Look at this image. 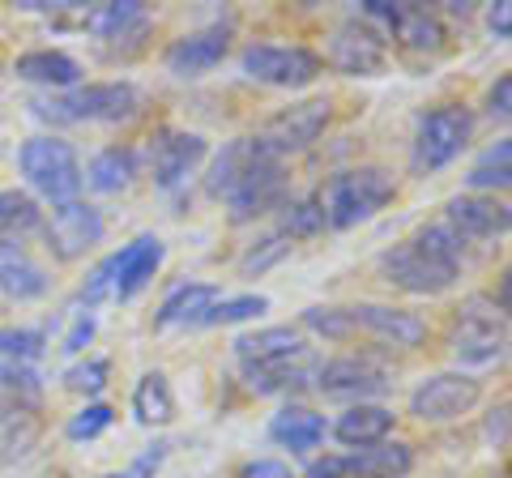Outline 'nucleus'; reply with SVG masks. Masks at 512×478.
I'll use <instances>...</instances> for the list:
<instances>
[{"label":"nucleus","mask_w":512,"mask_h":478,"mask_svg":"<svg viewBox=\"0 0 512 478\" xmlns=\"http://www.w3.org/2000/svg\"><path fill=\"white\" fill-rule=\"evenodd\" d=\"M205 193L227 201L235 222H248L286 205V171L256 137H235L214 158L210 175H205Z\"/></svg>","instance_id":"f257e3e1"},{"label":"nucleus","mask_w":512,"mask_h":478,"mask_svg":"<svg viewBox=\"0 0 512 478\" xmlns=\"http://www.w3.org/2000/svg\"><path fill=\"white\" fill-rule=\"evenodd\" d=\"M380 274L393 286H402L410 295H440L457 282L461 274V239L436 222V227L414 231L397 248L380 257Z\"/></svg>","instance_id":"f03ea898"},{"label":"nucleus","mask_w":512,"mask_h":478,"mask_svg":"<svg viewBox=\"0 0 512 478\" xmlns=\"http://www.w3.org/2000/svg\"><path fill=\"white\" fill-rule=\"evenodd\" d=\"M393 197H397V184H393V175L384 167L338 171L316 193L320 210H325V227H333V231H350V227H359V222L376 218Z\"/></svg>","instance_id":"7ed1b4c3"},{"label":"nucleus","mask_w":512,"mask_h":478,"mask_svg":"<svg viewBox=\"0 0 512 478\" xmlns=\"http://www.w3.org/2000/svg\"><path fill=\"white\" fill-rule=\"evenodd\" d=\"M18 163H22L26 184L35 188L39 197L56 201V205L60 201H77V193H82V184H86L77 150L64 137H52V133L30 137L22 146V154H18Z\"/></svg>","instance_id":"20e7f679"},{"label":"nucleus","mask_w":512,"mask_h":478,"mask_svg":"<svg viewBox=\"0 0 512 478\" xmlns=\"http://www.w3.org/2000/svg\"><path fill=\"white\" fill-rule=\"evenodd\" d=\"M137 107H141V90L133 82H94V86H77L69 94H60V99L35 103L39 116L69 120V124H86V120L120 124V120H133Z\"/></svg>","instance_id":"39448f33"},{"label":"nucleus","mask_w":512,"mask_h":478,"mask_svg":"<svg viewBox=\"0 0 512 478\" xmlns=\"http://www.w3.org/2000/svg\"><path fill=\"white\" fill-rule=\"evenodd\" d=\"M470 133H474L470 107H461V103L431 107L427 116H419V133H414V150H410L414 175H431V171L448 167L470 146Z\"/></svg>","instance_id":"423d86ee"},{"label":"nucleus","mask_w":512,"mask_h":478,"mask_svg":"<svg viewBox=\"0 0 512 478\" xmlns=\"http://www.w3.org/2000/svg\"><path fill=\"white\" fill-rule=\"evenodd\" d=\"M244 73L278 90H303L325 73V60L308 47H286V43H248L244 47Z\"/></svg>","instance_id":"0eeeda50"},{"label":"nucleus","mask_w":512,"mask_h":478,"mask_svg":"<svg viewBox=\"0 0 512 478\" xmlns=\"http://www.w3.org/2000/svg\"><path fill=\"white\" fill-rule=\"evenodd\" d=\"M329 120H333V103L329 99H303V103L282 107L278 116H269L261 124V133H256V141H261V146L282 163L286 154L308 150L312 141L329 129Z\"/></svg>","instance_id":"6e6552de"},{"label":"nucleus","mask_w":512,"mask_h":478,"mask_svg":"<svg viewBox=\"0 0 512 478\" xmlns=\"http://www.w3.org/2000/svg\"><path fill=\"white\" fill-rule=\"evenodd\" d=\"M508 346V321L500 308L483 312L478 299H470L461 308L453 333H448V350H453L457 363H470V368H483V363H495Z\"/></svg>","instance_id":"1a4fd4ad"},{"label":"nucleus","mask_w":512,"mask_h":478,"mask_svg":"<svg viewBox=\"0 0 512 478\" xmlns=\"http://www.w3.org/2000/svg\"><path fill=\"white\" fill-rule=\"evenodd\" d=\"M478 402H483V380H474L466 372H440V376H427L410 393V414L423 423H453L461 414H470Z\"/></svg>","instance_id":"9d476101"},{"label":"nucleus","mask_w":512,"mask_h":478,"mask_svg":"<svg viewBox=\"0 0 512 478\" xmlns=\"http://www.w3.org/2000/svg\"><path fill=\"white\" fill-rule=\"evenodd\" d=\"M389 372L380 368L376 359H355V355H346V359H329V363H320L316 368V389L333 397V402H372V397L380 393H389Z\"/></svg>","instance_id":"9b49d317"},{"label":"nucleus","mask_w":512,"mask_h":478,"mask_svg":"<svg viewBox=\"0 0 512 478\" xmlns=\"http://www.w3.org/2000/svg\"><path fill=\"white\" fill-rule=\"evenodd\" d=\"M103 214L86 201H60L52 218L43 222V235H47V248L56 252L60 261H77L103 239Z\"/></svg>","instance_id":"f8f14e48"},{"label":"nucleus","mask_w":512,"mask_h":478,"mask_svg":"<svg viewBox=\"0 0 512 478\" xmlns=\"http://www.w3.org/2000/svg\"><path fill=\"white\" fill-rule=\"evenodd\" d=\"M367 18L384 22V30L410 47V52H440L444 47V22L427 5H389V0H367L363 5Z\"/></svg>","instance_id":"ddd939ff"},{"label":"nucleus","mask_w":512,"mask_h":478,"mask_svg":"<svg viewBox=\"0 0 512 478\" xmlns=\"http://www.w3.org/2000/svg\"><path fill=\"white\" fill-rule=\"evenodd\" d=\"M384 60H389V52H384L380 30L363 26V22L338 26V35L329 43V65L346 77H376V73H384Z\"/></svg>","instance_id":"4468645a"},{"label":"nucleus","mask_w":512,"mask_h":478,"mask_svg":"<svg viewBox=\"0 0 512 478\" xmlns=\"http://www.w3.org/2000/svg\"><path fill=\"white\" fill-rule=\"evenodd\" d=\"M163 257H167V248L158 235H137L128 248L111 252V299H133L146 291Z\"/></svg>","instance_id":"2eb2a0df"},{"label":"nucleus","mask_w":512,"mask_h":478,"mask_svg":"<svg viewBox=\"0 0 512 478\" xmlns=\"http://www.w3.org/2000/svg\"><path fill=\"white\" fill-rule=\"evenodd\" d=\"M350 325H355V333H367V338H376L384 346H402V350L427 342V325L419 316L406 312V308H389V304L350 308Z\"/></svg>","instance_id":"dca6fc26"},{"label":"nucleus","mask_w":512,"mask_h":478,"mask_svg":"<svg viewBox=\"0 0 512 478\" xmlns=\"http://www.w3.org/2000/svg\"><path fill=\"white\" fill-rule=\"evenodd\" d=\"M508 205L495 201V197H483V193H461L448 201V222L444 227L453 231L457 239H500L508 231Z\"/></svg>","instance_id":"f3484780"},{"label":"nucleus","mask_w":512,"mask_h":478,"mask_svg":"<svg viewBox=\"0 0 512 478\" xmlns=\"http://www.w3.org/2000/svg\"><path fill=\"white\" fill-rule=\"evenodd\" d=\"M205 158V137L201 133H158L150 146V163H154V184L158 188H180Z\"/></svg>","instance_id":"a211bd4d"},{"label":"nucleus","mask_w":512,"mask_h":478,"mask_svg":"<svg viewBox=\"0 0 512 478\" xmlns=\"http://www.w3.org/2000/svg\"><path fill=\"white\" fill-rule=\"evenodd\" d=\"M231 47V26H205L197 35H184L167 47V69L175 77H201L210 73L214 65H222V56H227Z\"/></svg>","instance_id":"6ab92c4d"},{"label":"nucleus","mask_w":512,"mask_h":478,"mask_svg":"<svg viewBox=\"0 0 512 478\" xmlns=\"http://www.w3.org/2000/svg\"><path fill=\"white\" fill-rule=\"evenodd\" d=\"M316 368H320V359L312 355V346H308V350H299V355H291V359L265 363V368H244V376H248V389L252 393L282 397V393L308 389L312 380H316Z\"/></svg>","instance_id":"aec40b11"},{"label":"nucleus","mask_w":512,"mask_h":478,"mask_svg":"<svg viewBox=\"0 0 512 478\" xmlns=\"http://www.w3.org/2000/svg\"><path fill=\"white\" fill-rule=\"evenodd\" d=\"M0 286L9 299H39L47 295V269L30 257L26 244L0 239Z\"/></svg>","instance_id":"412c9836"},{"label":"nucleus","mask_w":512,"mask_h":478,"mask_svg":"<svg viewBox=\"0 0 512 478\" xmlns=\"http://www.w3.org/2000/svg\"><path fill=\"white\" fill-rule=\"evenodd\" d=\"M218 299H222V291H218V286H210V282H184V286H175V291L163 299L158 316H154V329L201 325L205 312H210Z\"/></svg>","instance_id":"4be33fe9"},{"label":"nucleus","mask_w":512,"mask_h":478,"mask_svg":"<svg viewBox=\"0 0 512 478\" xmlns=\"http://www.w3.org/2000/svg\"><path fill=\"white\" fill-rule=\"evenodd\" d=\"M299 350H308L303 333L291 325H274V329H261V333H244L235 342V355L244 368H265V363H278V359H291Z\"/></svg>","instance_id":"5701e85b"},{"label":"nucleus","mask_w":512,"mask_h":478,"mask_svg":"<svg viewBox=\"0 0 512 478\" xmlns=\"http://www.w3.org/2000/svg\"><path fill=\"white\" fill-rule=\"evenodd\" d=\"M325 419H320L316 410L308 406H282L274 419H269V436H274L282 449H291V453H308L316 449L320 440H325Z\"/></svg>","instance_id":"b1692460"},{"label":"nucleus","mask_w":512,"mask_h":478,"mask_svg":"<svg viewBox=\"0 0 512 478\" xmlns=\"http://www.w3.org/2000/svg\"><path fill=\"white\" fill-rule=\"evenodd\" d=\"M346 466L355 478H406L414 470V453L402 440H380L359 449L355 457H346Z\"/></svg>","instance_id":"393cba45"},{"label":"nucleus","mask_w":512,"mask_h":478,"mask_svg":"<svg viewBox=\"0 0 512 478\" xmlns=\"http://www.w3.org/2000/svg\"><path fill=\"white\" fill-rule=\"evenodd\" d=\"M389 432H393V410L372 406V402L350 406L342 419L333 423V436H338L342 444H350V449H367V444H380V440H389Z\"/></svg>","instance_id":"a878e982"},{"label":"nucleus","mask_w":512,"mask_h":478,"mask_svg":"<svg viewBox=\"0 0 512 478\" xmlns=\"http://www.w3.org/2000/svg\"><path fill=\"white\" fill-rule=\"evenodd\" d=\"M13 73L26 77V82H39V86H77L82 82V65L64 52H52V47L18 56L13 60Z\"/></svg>","instance_id":"bb28decb"},{"label":"nucleus","mask_w":512,"mask_h":478,"mask_svg":"<svg viewBox=\"0 0 512 478\" xmlns=\"http://www.w3.org/2000/svg\"><path fill=\"white\" fill-rule=\"evenodd\" d=\"M94 193H124L137 180V154L128 146H107L90 158V171H82Z\"/></svg>","instance_id":"cd10ccee"},{"label":"nucleus","mask_w":512,"mask_h":478,"mask_svg":"<svg viewBox=\"0 0 512 478\" xmlns=\"http://www.w3.org/2000/svg\"><path fill=\"white\" fill-rule=\"evenodd\" d=\"M141 26H146V5L141 0H111V5L86 13V30L99 39H128Z\"/></svg>","instance_id":"c85d7f7f"},{"label":"nucleus","mask_w":512,"mask_h":478,"mask_svg":"<svg viewBox=\"0 0 512 478\" xmlns=\"http://www.w3.org/2000/svg\"><path fill=\"white\" fill-rule=\"evenodd\" d=\"M466 184L474 188V193H483V197L504 193V188L512 184V146H508V137H500L495 146H487L483 154H478V163L470 167Z\"/></svg>","instance_id":"c756f323"},{"label":"nucleus","mask_w":512,"mask_h":478,"mask_svg":"<svg viewBox=\"0 0 512 478\" xmlns=\"http://www.w3.org/2000/svg\"><path fill=\"white\" fill-rule=\"evenodd\" d=\"M133 414L146 427H163V423L175 419V393H171L163 372H146V376L137 380V389H133Z\"/></svg>","instance_id":"7c9ffc66"},{"label":"nucleus","mask_w":512,"mask_h":478,"mask_svg":"<svg viewBox=\"0 0 512 478\" xmlns=\"http://www.w3.org/2000/svg\"><path fill=\"white\" fill-rule=\"evenodd\" d=\"M43 227V214H39V201L30 193H18V188H5L0 193V239H13L22 244L30 231Z\"/></svg>","instance_id":"2f4dec72"},{"label":"nucleus","mask_w":512,"mask_h":478,"mask_svg":"<svg viewBox=\"0 0 512 478\" xmlns=\"http://www.w3.org/2000/svg\"><path fill=\"white\" fill-rule=\"evenodd\" d=\"M325 231V210H320L316 197H303V201H286L282 205V231L286 239H312Z\"/></svg>","instance_id":"473e14b6"},{"label":"nucleus","mask_w":512,"mask_h":478,"mask_svg":"<svg viewBox=\"0 0 512 478\" xmlns=\"http://www.w3.org/2000/svg\"><path fill=\"white\" fill-rule=\"evenodd\" d=\"M269 312V299L265 295H239V299H218V304L205 312L201 325H239V321H252V316Z\"/></svg>","instance_id":"72a5a7b5"},{"label":"nucleus","mask_w":512,"mask_h":478,"mask_svg":"<svg viewBox=\"0 0 512 478\" xmlns=\"http://www.w3.org/2000/svg\"><path fill=\"white\" fill-rule=\"evenodd\" d=\"M47 338L39 329H0V359L5 363H35L43 355Z\"/></svg>","instance_id":"f704fd0d"},{"label":"nucleus","mask_w":512,"mask_h":478,"mask_svg":"<svg viewBox=\"0 0 512 478\" xmlns=\"http://www.w3.org/2000/svg\"><path fill=\"white\" fill-rule=\"evenodd\" d=\"M303 325H308L312 333H320V338H329V342L355 338V325H350V308H308V312H303Z\"/></svg>","instance_id":"c9c22d12"},{"label":"nucleus","mask_w":512,"mask_h":478,"mask_svg":"<svg viewBox=\"0 0 512 478\" xmlns=\"http://www.w3.org/2000/svg\"><path fill=\"white\" fill-rule=\"evenodd\" d=\"M107 376H111L107 359H86V363H73V368L64 372V389H73L82 397H99L107 389Z\"/></svg>","instance_id":"e433bc0d"},{"label":"nucleus","mask_w":512,"mask_h":478,"mask_svg":"<svg viewBox=\"0 0 512 478\" xmlns=\"http://www.w3.org/2000/svg\"><path fill=\"white\" fill-rule=\"evenodd\" d=\"M111 419H116V410L103 406V402H90L86 410H77L73 419H69L64 436H69V440H94V436H103V432H107Z\"/></svg>","instance_id":"4c0bfd02"},{"label":"nucleus","mask_w":512,"mask_h":478,"mask_svg":"<svg viewBox=\"0 0 512 478\" xmlns=\"http://www.w3.org/2000/svg\"><path fill=\"white\" fill-rule=\"evenodd\" d=\"M0 385H5L9 393L26 397V402H39V372L30 368V363H0Z\"/></svg>","instance_id":"58836bf2"},{"label":"nucleus","mask_w":512,"mask_h":478,"mask_svg":"<svg viewBox=\"0 0 512 478\" xmlns=\"http://www.w3.org/2000/svg\"><path fill=\"white\" fill-rule=\"evenodd\" d=\"M286 252H291V239L286 235H269V239H261V248H252L248 257H244V274H265L269 265H278Z\"/></svg>","instance_id":"ea45409f"},{"label":"nucleus","mask_w":512,"mask_h":478,"mask_svg":"<svg viewBox=\"0 0 512 478\" xmlns=\"http://www.w3.org/2000/svg\"><path fill=\"white\" fill-rule=\"evenodd\" d=\"M35 440H39V423L26 414V419H22V432H18V423H13L9 432L0 436V457H5V461L26 457V453H30V444H35Z\"/></svg>","instance_id":"a19ab883"},{"label":"nucleus","mask_w":512,"mask_h":478,"mask_svg":"<svg viewBox=\"0 0 512 478\" xmlns=\"http://www.w3.org/2000/svg\"><path fill=\"white\" fill-rule=\"evenodd\" d=\"M487 116L491 120H508L512 116V77H500L487 94Z\"/></svg>","instance_id":"79ce46f5"},{"label":"nucleus","mask_w":512,"mask_h":478,"mask_svg":"<svg viewBox=\"0 0 512 478\" xmlns=\"http://www.w3.org/2000/svg\"><path fill=\"white\" fill-rule=\"evenodd\" d=\"M235 478H299L286 461H274V457H261V461H248L244 470H239Z\"/></svg>","instance_id":"37998d69"},{"label":"nucleus","mask_w":512,"mask_h":478,"mask_svg":"<svg viewBox=\"0 0 512 478\" xmlns=\"http://www.w3.org/2000/svg\"><path fill=\"white\" fill-rule=\"evenodd\" d=\"M303 478H355V474H350L346 457H320V461H312Z\"/></svg>","instance_id":"c03bdc74"},{"label":"nucleus","mask_w":512,"mask_h":478,"mask_svg":"<svg viewBox=\"0 0 512 478\" xmlns=\"http://www.w3.org/2000/svg\"><path fill=\"white\" fill-rule=\"evenodd\" d=\"M90 333H94V316H90V312H82V316L73 321L69 338H64V350H82V346L90 342Z\"/></svg>","instance_id":"a18cd8bd"},{"label":"nucleus","mask_w":512,"mask_h":478,"mask_svg":"<svg viewBox=\"0 0 512 478\" xmlns=\"http://www.w3.org/2000/svg\"><path fill=\"white\" fill-rule=\"evenodd\" d=\"M487 440L500 444V449L508 444V406H504V402L491 410V419H487Z\"/></svg>","instance_id":"49530a36"},{"label":"nucleus","mask_w":512,"mask_h":478,"mask_svg":"<svg viewBox=\"0 0 512 478\" xmlns=\"http://www.w3.org/2000/svg\"><path fill=\"white\" fill-rule=\"evenodd\" d=\"M491 30H495V35H500V39H508L512 35V5H508V0H500V5H495L491 9Z\"/></svg>","instance_id":"de8ad7c7"},{"label":"nucleus","mask_w":512,"mask_h":478,"mask_svg":"<svg viewBox=\"0 0 512 478\" xmlns=\"http://www.w3.org/2000/svg\"><path fill=\"white\" fill-rule=\"evenodd\" d=\"M111 478H128V474H111Z\"/></svg>","instance_id":"09e8293b"},{"label":"nucleus","mask_w":512,"mask_h":478,"mask_svg":"<svg viewBox=\"0 0 512 478\" xmlns=\"http://www.w3.org/2000/svg\"><path fill=\"white\" fill-rule=\"evenodd\" d=\"M495 478H504V474H495Z\"/></svg>","instance_id":"8fccbe9b"}]
</instances>
